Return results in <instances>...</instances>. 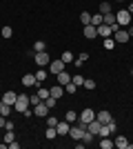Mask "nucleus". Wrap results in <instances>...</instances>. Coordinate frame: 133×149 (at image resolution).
<instances>
[{
	"label": "nucleus",
	"instance_id": "1",
	"mask_svg": "<svg viewBox=\"0 0 133 149\" xmlns=\"http://www.w3.org/2000/svg\"><path fill=\"white\" fill-rule=\"evenodd\" d=\"M13 109L16 111H25V109H29V96L27 93H18V100H16V105H13Z\"/></svg>",
	"mask_w": 133,
	"mask_h": 149
},
{
	"label": "nucleus",
	"instance_id": "2",
	"mask_svg": "<svg viewBox=\"0 0 133 149\" xmlns=\"http://www.w3.org/2000/svg\"><path fill=\"white\" fill-rule=\"evenodd\" d=\"M78 120H80L82 125H89L91 120H95V111H93V109H89V107H84V109H82V113L78 116Z\"/></svg>",
	"mask_w": 133,
	"mask_h": 149
},
{
	"label": "nucleus",
	"instance_id": "3",
	"mask_svg": "<svg viewBox=\"0 0 133 149\" xmlns=\"http://www.w3.org/2000/svg\"><path fill=\"white\" fill-rule=\"evenodd\" d=\"M115 22H118V25H129V22H131V13H129V9H120V11L115 13Z\"/></svg>",
	"mask_w": 133,
	"mask_h": 149
},
{
	"label": "nucleus",
	"instance_id": "4",
	"mask_svg": "<svg viewBox=\"0 0 133 149\" xmlns=\"http://www.w3.org/2000/svg\"><path fill=\"white\" fill-rule=\"evenodd\" d=\"M47 113H49V107H47V102H38V105L33 107V116H38V118H44V116H47Z\"/></svg>",
	"mask_w": 133,
	"mask_h": 149
},
{
	"label": "nucleus",
	"instance_id": "5",
	"mask_svg": "<svg viewBox=\"0 0 133 149\" xmlns=\"http://www.w3.org/2000/svg\"><path fill=\"white\" fill-rule=\"evenodd\" d=\"M33 60H36V65H38V67H44V65H49V62H51L47 51H38V54L33 56Z\"/></svg>",
	"mask_w": 133,
	"mask_h": 149
},
{
	"label": "nucleus",
	"instance_id": "6",
	"mask_svg": "<svg viewBox=\"0 0 133 149\" xmlns=\"http://www.w3.org/2000/svg\"><path fill=\"white\" fill-rule=\"evenodd\" d=\"M60 71H64V62L60 60V58H58V60H51L49 62V74H60Z\"/></svg>",
	"mask_w": 133,
	"mask_h": 149
},
{
	"label": "nucleus",
	"instance_id": "7",
	"mask_svg": "<svg viewBox=\"0 0 133 149\" xmlns=\"http://www.w3.org/2000/svg\"><path fill=\"white\" fill-rule=\"evenodd\" d=\"M87 129H82L80 125H73V127H69V136L73 138V140H82V134Z\"/></svg>",
	"mask_w": 133,
	"mask_h": 149
},
{
	"label": "nucleus",
	"instance_id": "8",
	"mask_svg": "<svg viewBox=\"0 0 133 149\" xmlns=\"http://www.w3.org/2000/svg\"><path fill=\"white\" fill-rule=\"evenodd\" d=\"M113 40H115V42H120V45H124V42H129V40H131V36H129V31L118 29V31L113 33Z\"/></svg>",
	"mask_w": 133,
	"mask_h": 149
},
{
	"label": "nucleus",
	"instance_id": "9",
	"mask_svg": "<svg viewBox=\"0 0 133 149\" xmlns=\"http://www.w3.org/2000/svg\"><path fill=\"white\" fill-rule=\"evenodd\" d=\"M49 96H51V98H56V100H60L64 96V87H62V85H53V87L49 89Z\"/></svg>",
	"mask_w": 133,
	"mask_h": 149
},
{
	"label": "nucleus",
	"instance_id": "10",
	"mask_svg": "<svg viewBox=\"0 0 133 149\" xmlns=\"http://www.w3.org/2000/svg\"><path fill=\"white\" fill-rule=\"evenodd\" d=\"M22 85H25V87H38L36 74H25V76H22Z\"/></svg>",
	"mask_w": 133,
	"mask_h": 149
},
{
	"label": "nucleus",
	"instance_id": "11",
	"mask_svg": "<svg viewBox=\"0 0 133 149\" xmlns=\"http://www.w3.org/2000/svg\"><path fill=\"white\" fill-rule=\"evenodd\" d=\"M2 100H5V102H7V105H16V100H18V93H16V91H5V93H2Z\"/></svg>",
	"mask_w": 133,
	"mask_h": 149
},
{
	"label": "nucleus",
	"instance_id": "12",
	"mask_svg": "<svg viewBox=\"0 0 133 149\" xmlns=\"http://www.w3.org/2000/svg\"><path fill=\"white\" fill-rule=\"evenodd\" d=\"M100 127H102V123H100L98 118H95V120H91V123L87 125V131H89V134H93V136H98V131H100Z\"/></svg>",
	"mask_w": 133,
	"mask_h": 149
},
{
	"label": "nucleus",
	"instance_id": "13",
	"mask_svg": "<svg viewBox=\"0 0 133 149\" xmlns=\"http://www.w3.org/2000/svg\"><path fill=\"white\" fill-rule=\"evenodd\" d=\"M95 29H98V36H102V38H111L113 36V31H111L109 25H100V27H95Z\"/></svg>",
	"mask_w": 133,
	"mask_h": 149
},
{
	"label": "nucleus",
	"instance_id": "14",
	"mask_svg": "<svg viewBox=\"0 0 133 149\" xmlns=\"http://www.w3.org/2000/svg\"><path fill=\"white\" fill-rule=\"evenodd\" d=\"M69 127H71V125H67V120H64V123H60V120H58V125H56L58 136H67V134H69Z\"/></svg>",
	"mask_w": 133,
	"mask_h": 149
},
{
	"label": "nucleus",
	"instance_id": "15",
	"mask_svg": "<svg viewBox=\"0 0 133 149\" xmlns=\"http://www.w3.org/2000/svg\"><path fill=\"white\" fill-rule=\"evenodd\" d=\"M69 82H71V74L69 71H60V74H58V85L64 87V85H69Z\"/></svg>",
	"mask_w": 133,
	"mask_h": 149
},
{
	"label": "nucleus",
	"instance_id": "16",
	"mask_svg": "<svg viewBox=\"0 0 133 149\" xmlns=\"http://www.w3.org/2000/svg\"><path fill=\"white\" fill-rule=\"evenodd\" d=\"M95 118L100 120V123H102V125H107V123H109V120L113 118V116H111V113H109V111H104V109H100V111L95 113Z\"/></svg>",
	"mask_w": 133,
	"mask_h": 149
},
{
	"label": "nucleus",
	"instance_id": "17",
	"mask_svg": "<svg viewBox=\"0 0 133 149\" xmlns=\"http://www.w3.org/2000/svg\"><path fill=\"white\" fill-rule=\"evenodd\" d=\"M102 25H115V13L113 11H109V13H104V16H102Z\"/></svg>",
	"mask_w": 133,
	"mask_h": 149
},
{
	"label": "nucleus",
	"instance_id": "18",
	"mask_svg": "<svg viewBox=\"0 0 133 149\" xmlns=\"http://www.w3.org/2000/svg\"><path fill=\"white\" fill-rule=\"evenodd\" d=\"M98 36V29L93 25H84V38H95Z\"/></svg>",
	"mask_w": 133,
	"mask_h": 149
},
{
	"label": "nucleus",
	"instance_id": "19",
	"mask_svg": "<svg viewBox=\"0 0 133 149\" xmlns=\"http://www.w3.org/2000/svg\"><path fill=\"white\" fill-rule=\"evenodd\" d=\"M11 109H13L11 105H7L5 100H0V116H5V118H7V116L11 113Z\"/></svg>",
	"mask_w": 133,
	"mask_h": 149
},
{
	"label": "nucleus",
	"instance_id": "20",
	"mask_svg": "<svg viewBox=\"0 0 133 149\" xmlns=\"http://www.w3.org/2000/svg\"><path fill=\"white\" fill-rule=\"evenodd\" d=\"M113 145H115V147H118V149H127L129 140H127V138H124V136H118V138H115V140H113Z\"/></svg>",
	"mask_w": 133,
	"mask_h": 149
},
{
	"label": "nucleus",
	"instance_id": "21",
	"mask_svg": "<svg viewBox=\"0 0 133 149\" xmlns=\"http://www.w3.org/2000/svg\"><path fill=\"white\" fill-rule=\"evenodd\" d=\"M100 147H102V149H113L115 145H113V140H109V136H104V138L100 140Z\"/></svg>",
	"mask_w": 133,
	"mask_h": 149
},
{
	"label": "nucleus",
	"instance_id": "22",
	"mask_svg": "<svg viewBox=\"0 0 133 149\" xmlns=\"http://www.w3.org/2000/svg\"><path fill=\"white\" fill-rule=\"evenodd\" d=\"M109 11H111V2H109V0L100 2V13H102V16H104V13H109Z\"/></svg>",
	"mask_w": 133,
	"mask_h": 149
},
{
	"label": "nucleus",
	"instance_id": "23",
	"mask_svg": "<svg viewBox=\"0 0 133 149\" xmlns=\"http://www.w3.org/2000/svg\"><path fill=\"white\" fill-rule=\"evenodd\" d=\"M60 60H62L64 65H69V62H73V54H71V51H64L62 56H60Z\"/></svg>",
	"mask_w": 133,
	"mask_h": 149
},
{
	"label": "nucleus",
	"instance_id": "24",
	"mask_svg": "<svg viewBox=\"0 0 133 149\" xmlns=\"http://www.w3.org/2000/svg\"><path fill=\"white\" fill-rule=\"evenodd\" d=\"M91 25H93V27H100V25H102V13H95V16H91Z\"/></svg>",
	"mask_w": 133,
	"mask_h": 149
},
{
	"label": "nucleus",
	"instance_id": "25",
	"mask_svg": "<svg viewBox=\"0 0 133 149\" xmlns=\"http://www.w3.org/2000/svg\"><path fill=\"white\" fill-rule=\"evenodd\" d=\"M64 91H67V93H76V91H78V85L71 80L69 85H64Z\"/></svg>",
	"mask_w": 133,
	"mask_h": 149
},
{
	"label": "nucleus",
	"instance_id": "26",
	"mask_svg": "<svg viewBox=\"0 0 133 149\" xmlns=\"http://www.w3.org/2000/svg\"><path fill=\"white\" fill-rule=\"evenodd\" d=\"M33 51L38 54V51H47V45H44V40H38V42L33 45Z\"/></svg>",
	"mask_w": 133,
	"mask_h": 149
},
{
	"label": "nucleus",
	"instance_id": "27",
	"mask_svg": "<svg viewBox=\"0 0 133 149\" xmlns=\"http://www.w3.org/2000/svg\"><path fill=\"white\" fill-rule=\"evenodd\" d=\"M113 47H115V40H113V36H111V38H104V49H109V51H111Z\"/></svg>",
	"mask_w": 133,
	"mask_h": 149
},
{
	"label": "nucleus",
	"instance_id": "28",
	"mask_svg": "<svg viewBox=\"0 0 133 149\" xmlns=\"http://www.w3.org/2000/svg\"><path fill=\"white\" fill-rule=\"evenodd\" d=\"M38 102H42V98H40L38 93H31V96H29V105H33V107H36Z\"/></svg>",
	"mask_w": 133,
	"mask_h": 149
},
{
	"label": "nucleus",
	"instance_id": "29",
	"mask_svg": "<svg viewBox=\"0 0 133 149\" xmlns=\"http://www.w3.org/2000/svg\"><path fill=\"white\" fill-rule=\"evenodd\" d=\"M71 80L76 82L78 87H82V85H84V76H80V74H76V76H71Z\"/></svg>",
	"mask_w": 133,
	"mask_h": 149
},
{
	"label": "nucleus",
	"instance_id": "30",
	"mask_svg": "<svg viewBox=\"0 0 133 149\" xmlns=\"http://www.w3.org/2000/svg\"><path fill=\"white\" fill-rule=\"evenodd\" d=\"M0 36H2V38H11V36H13V29H11V27H2Z\"/></svg>",
	"mask_w": 133,
	"mask_h": 149
},
{
	"label": "nucleus",
	"instance_id": "31",
	"mask_svg": "<svg viewBox=\"0 0 133 149\" xmlns=\"http://www.w3.org/2000/svg\"><path fill=\"white\" fill-rule=\"evenodd\" d=\"M109 134H111V129H109V125H102V127H100V131H98V136H100V138L109 136Z\"/></svg>",
	"mask_w": 133,
	"mask_h": 149
},
{
	"label": "nucleus",
	"instance_id": "32",
	"mask_svg": "<svg viewBox=\"0 0 133 149\" xmlns=\"http://www.w3.org/2000/svg\"><path fill=\"white\" fill-rule=\"evenodd\" d=\"M78 120V113L73 111V109H69V111H67V123H76Z\"/></svg>",
	"mask_w": 133,
	"mask_h": 149
},
{
	"label": "nucleus",
	"instance_id": "33",
	"mask_svg": "<svg viewBox=\"0 0 133 149\" xmlns=\"http://www.w3.org/2000/svg\"><path fill=\"white\" fill-rule=\"evenodd\" d=\"M80 20H82V25H91V13H89V11H82Z\"/></svg>",
	"mask_w": 133,
	"mask_h": 149
},
{
	"label": "nucleus",
	"instance_id": "34",
	"mask_svg": "<svg viewBox=\"0 0 133 149\" xmlns=\"http://www.w3.org/2000/svg\"><path fill=\"white\" fill-rule=\"evenodd\" d=\"M58 136V131H56V127H47V138L49 140H53V138Z\"/></svg>",
	"mask_w": 133,
	"mask_h": 149
},
{
	"label": "nucleus",
	"instance_id": "35",
	"mask_svg": "<svg viewBox=\"0 0 133 149\" xmlns=\"http://www.w3.org/2000/svg\"><path fill=\"white\" fill-rule=\"evenodd\" d=\"M44 78H47V71H44V69H38V71H36V80L42 82Z\"/></svg>",
	"mask_w": 133,
	"mask_h": 149
},
{
	"label": "nucleus",
	"instance_id": "36",
	"mask_svg": "<svg viewBox=\"0 0 133 149\" xmlns=\"http://www.w3.org/2000/svg\"><path fill=\"white\" fill-rule=\"evenodd\" d=\"M82 87H84V89H95V80H91V78H87Z\"/></svg>",
	"mask_w": 133,
	"mask_h": 149
},
{
	"label": "nucleus",
	"instance_id": "37",
	"mask_svg": "<svg viewBox=\"0 0 133 149\" xmlns=\"http://www.w3.org/2000/svg\"><path fill=\"white\" fill-rule=\"evenodd\" d=\"M93 134H89V131H84V134H82V140H84V145H87V143H91V140H93Z\"/></svg>",
	"mask_w": 133,
	"mask_h": 149
},
{
	"label": "nucleus",
	"instance_id": "38",
	"mask_svg": "<svg viewBox=\"0 0 133 149\" xmlns=\"http://www.w3.org/2000/svg\"><path fill=\"white\" fill-rule=\"evenodd\" d=\"M38 96L42 100H47V98H49V89H38Z\"/></svg>",
	"mask_w": 133,
	"mask_h": 149
},
{
	"label": "nucleus",
	"instance_id": "39",
	"mask_svg": "<svg viewBox=\"0 0 133 149\" xmlns=\"http://www.w3.org/2000/svg\"><path fill=\"white\" fill-rule=\"evenodd\" d=\"M5 143H7V145L13 143V131H7V134H5Z\"/></svg>",
	"mask_w": 133,
	"mask_h": 149
},
{
	"label": "nucleus",
	"instance_id": "40",
	"mask_svg": "<svg viewBox=\"0 0 133 149\" xmlns=\"http://www.w3.org/2000/svg\"><path fill=\"white\" fill-rule=\"evenodd\" d=\"M44 102H47V107L51 109V107H56V102H58V100H56V98H51V96H49V98L44 100Z\"/></svg>",
	"mask_w": 133,
	"mask_h": 149
},
{
	"label": "nucleus",
	"instance_id": "41",
	"mask_svg": "<svg viewBox=\"0 0 133 149\" xmlns=\"http://www.w3.org/2000/svg\"><path fill=\"white\" fill-rule=\"evenodd\" d=\"M47 125H49V127H56V125H58V118H53V116H49V123H47Z\"/></svg>",
	"mask_w": 133,
	"mask_h": 149
},
{
	"label": "nucleus",
	"instance_id": "42",
	"mask_svg": "<svg viewBox=\"0 0 133 149\" xmlns=\"http://www.w3.org/2000/svg\"><path fill=\"white\" fill-rule=\"evenodd\" d=\"M5 129H7V131H13V123H9V120H7V123H5Z\"/></svg>",
	"mask_w": 133,
	"mask_h": 149
},
{
	"label": "nucleus",
	"instance_id": "43",
	"mask_svg": "<svg viewBox=\"0 0 133 149\" xmlns=\"http://www.w3.org/2000/svg\"><path fill=\"white\" fill-rule=\"evenodd\" d=\"M5 123H7V118H5V116H0V127H5Z\"/></svg>",
	"mask_w": 133,
	"mask_h": 149
},
{
	"label": "nucleus",
	"instance_id": "44",
	"mask_svg": "<svg viewBox=\"0 0 133 149\" xmlns=\"http://www.w3.org/2000/svg\"><path fill=\"white\" fill-rule=\"evenodd\" d=\"M129 13H133V0L129 2Z\"/></svg>",
	"mask_w": 133,
	"mask_h": 149
},
{
	"label": "nucleus",
	"instance_id": "45",
	"mask_svg": "<svg viewBox=\"0 0 133 149\" xmlns=\"http://www.w3.org/2000/svg\"><path fill=\"white\" fill-rule=\"evenodd\" d=\"M129 36H133V27H129Z\"/></svg>",
	"mask_w": 133,
	"mask_h": 149
},
{
	"label": "nucleus",
	"instance_id": "46",
	"mask_svg": "<svg viewBox=\"0 0 133 149\" xmlns=\"http://www.w3.org/2000/svg\"><path fill=\"white\" fill-rule=\"evenodd\" d=\"M131 76H133V69H131Z\"/></svg>",
	"mask_w": 133,
	"mask_h": 149
}]
</instances>
